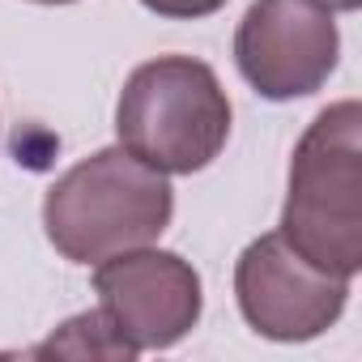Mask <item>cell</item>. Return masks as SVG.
<instances>
[{"instance_id":"cell-1","label":"cell","mask_w":362,"mask_h":362,"mask_svg":"<svg viewBox=\"0 0 362 362\" xmlns=\"http://www.w3.org/2000/svg\"><path fill=\"white\" fill-rule=\"evenodd\" d=\"M170 214V175L145 166L124 145H107L73 162L43 197L47 243L73 264H98L158 243Z\"/></svg>"},{"instance_id":"cell-2","label":"cell","mask_w":362,"mask_h":362,"mask_svg":"<svg viewBox=\"0 0 362 362\" xmlns=\"http://www.w3.org/2000/svg\"><path fill=\"white\" fill-rule=\"evenodd\" d=\"M286 243L311 264L358 277L362 269V107H324L290 158L281 226Z\"/></svg>"},{"instance_id":"cell-3","label":"cell","mask_w":362,"mask_h":362,"mask_svg":"<svg viewBox=\"0 0 362 362\" xmlns=\"http://www.w3.org/2000/svg\"><path fill=\"white\" fill-rule=\"evenodd\" d=\"M119 145L162 175L205 170L230 136V98L192 56H158L128 73L115 103Z\"/></svg>"},{"instance_id":"cell-4","label":"cell","mask_w":362,"mask_h":362,"mask_svg":"<svg viewBox=\"0 0 362 362\" xmlns=\"http://www.w3.org/2000/svg\"><path fill=\"white\" fill-rule=\"evenodd\" d=\"M94 294L98 311L132 354L179 345L197 328L205 307L201 273L179 252H162L153 243L98 260Z\"/></svg>"},{"instance_id":"cell-5","label":"cell","mask_w":362,"mask_h":362,"mask_svg":"<svg viewBox=\"0 0 362 362\" xmlns=\"http://www.w3.org/2000/svg\"><path fill=\"white\" fill-rule=\"evenodd\" d=\"M337 13L320 0H256L235 30V64L269 103L315 94L337 73Z\"/></svg>"},{"instance_id":"cell-6","label":"cell","mask_w":362,"mask_h":362,"mask_svg":"<svg viewBox=\"0 0 362 362\" xmlns=\"http://www.w3.org/2000/svg\"><path fill=\"white\" fill-rule=\"evenodd\" d=\"M235 298L252 332L269 341H311L341 320L349 277L311 264L281 230H269L243 247L235 264Z\"/></svg>"},{"instance_id":"cell-7","label":"cell","mask_w":362,"mask_h":362,"mask_svg":"<svg viewBox=\"0 0 362 362\" xmlns=\"http://www.w3.org/2000/svg\"><path fill=\"white\" fill-rule=\"evenodd\" d=\"M35 354H64V358H136L119 332L111 328V320L103 311H81L73 320H64Z\"/></svg>"},{"instance_id":"cell-8","label":"cell","mask_w":362,"mask_h":362,"mask_svg":"<svg viewBox=\"0 0 362 362\" xmlns=\"http://www.w3.org/2000/svg\"><path fill=\"white\" fill-rule=\"evenodd\" d=\"M141 5L158 18H170V22H197V18L218 13L226 0H141Z\"/></svg>"},{"instance_id":"cell-9","label":"cell","mask_w":362,"mask_h":362,"mask_svg":"<svg viewBox=\"0 0 362 362\" xmlns=\"http://www.w3.org/2000/svg\"><path fill=\"white\" fill-rule=\"evenodd\" d=\"M320 5H328L332 13H354V9L362 5V0H320Z\"/></svg>"},{"instance_id":"cell-10","label":"cell","mask_w":362,"mask_h":362,"mask_svg":"<svg viewBox=\"0 0 362 362\" xmlns=\"http://www.w3.org/2000/svg\"><path fill=\"white\" fill-rule=\"evenodd\" d=\"M35 5H73V0H35Z\"/></svg>"}]
</instances>
